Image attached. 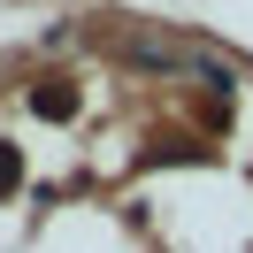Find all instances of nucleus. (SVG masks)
Instances as JSON below:
<instances>
[{"label": "nucleus", "mask_w": 253, "mask_h": 253, "mask_svg": "<svg viewBox=\"0 0 253 253\" xmlns=\"http://www.w3.org/2000/svg\"><path fill=\"white\" fill-rule=\"evenodd\" d=\"M123 62H130V69H161V77H200V84H215V92H238V77L215 62V54H200V46H169V39H130V46H123Z\"/></svg>", "instance_id": "nucleus-1"}, {"label": "nucleus", "mask_w": 253, "mask_h": 253, "mask_svg": "<svg viewBox=\"0 0 253 253\" xmlns=\"http://www.w3.org/2000/svg\"><path fill=\"white\" fill-rule=\"evenodd\" d=\"M31 115H46V123H69V115H77V84H69V77L31 84Z\"/></svg>", "instance_id": "nucleus-2"}, {"label": "nucleus", "mask_w": 253, "mask_h": 253, "mask_svg": "<svg viewBox=\"0 0 253 253\" xmlns=\"http://www.w3.org/2000/svg\"><path fill=\"white\" fill-rule=\"evenodd\" d=\"M16 184H23V154L0 138V192H16Z\"/></svg>", "instance_id": "nucleus-3"}]
</instances>
